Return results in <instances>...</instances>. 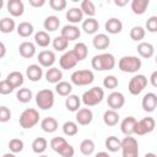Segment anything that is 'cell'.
<instances>
[{
  "label": "cell",
  "mask_w": 157,
  "mask_h": 157,
  "mask_svg": "<svg viewBox=\"0 0 157 157\" xmlns=\"http://www.w3.org/2000/svg\"><path fill=\"white\" fill-rule=\"evenodd\" d=\"M16 27L15 21L11 17H4L0 20V32L1 33H11Z\"/></svg>",
  "instance_id": "40"
},
{
  "label": "cell",
  "mask_w": 157,
  "mask_h": 157,
  "mask_svg": "<svg viewBox=\"0 0 157 157\" xmlns=\"http://www.w3.org/2000/svg\"><path fill=\"white\" fill-rule=\"evenodd\" d=\"M77 63H78V61H77V59L75 58V55H74V53H72L71 50L65 52V53L60 56V59H59L60 67L64 69V70H70V69L75 67Z\"/></svg>",
  "instance_id": "13"
},
{
  "label": "cell",
  "mask_w": 157,
  "mask_h": 157,
  "mask_svg": "<svg viewBox=\"0 0 157 157\" xmlns=\"http://www.w3.org/2000/svg\"><path fill=\"white\" fill-rule=\"evenodd\" d=\"M6 7H7L9 13L13 17H20L25 12V5L22 0H9Z\"/></svg>",
  "instance_id": "15"
},
{
  "label": "cell",
  "mask_w": 157,
  "mask_h": 157,
  "mask_svg": "<svg viewBox=\"0 0 157 157\" xmlns=\"http://www.w3.org/2000/svg\"><path fill=\"white\" fill-rule=\"evenodd\" d=\"M33 94H32V91L29 88H26V87H22L17 91L16 93V98L18 102L21 103H28L31 99H32Z\"/></svg>",
  "instance_id": "41"
},
{
  "label": "cell",
  "mask_w": 157,
  "mask_h": 157,
  "mask_svg": "<svg viewBox=\"0 0 157 157\" xmlns=\"http://www.w3.org/2000/svg\"><path fill=\"white\" fill-rule=\"evenodd\" d=\"M115 63H117L115 61V58L110 53L97 54L91 60L92 67L94 70H97V71H108V70H112V69H114Z\"/></svg>",
  "instance_id": "1"
},
{
  "label": "cell",
  "mask_w": 157,
  "mask_h": 157,
  "mask_svg": "<svg viewBox=\"0 0 157 157\" xmlns=\"http://www.w3.org/2000/svg\"><path fill=\"white\" fill-rule=\"evenodd\" d=\"M104 28L110 34H118L123 29V22L119 18H117V17H112V18H108L105 21Z\"/></svg>",
  "instance_id": "17"
},
{
  "label": "cell",
  "mask_w": 157,
  "mask_h": 157,
  "mask_svg": "<svg viewBox=\"0 0 157 157\" xmlns=\"http://www.w3.org/2000/svg\"><path fill=\"white\" fill-rule=\"evenodd\" d=\"M93 120V113L90 108H80L76 112V124L88 125Z\"/></svg>",
  "instance_id": "14"
},
{
  "label": "cell",
  "mask_w": 157,
  "mask_h": 157,
  "mask_svg": "<svg viewBox=\"0 0 157 157\" xmlns=\"http://www.w3.org/2000/svg\"><path fill=\"white\" fill-rule=\"evenodd\" d=\"M145 34H146V31L144 27L141 26H134L131 29H130V38L135 42H140L145 38Z\"/></svg>",
  "instance_id": "42"
},
{
  "label": "cell",
  "mask_w": 157,
  "mask_h": 157,
  "mask_svg": "<svg viewBox=\"0 0 157 157\" xmlns=\"http://www.w3.org/2000/svg\"><path fill=\"white\" fill-rule=\"evenodd\" d=\"M150 81H151V85H152L153 87H157V71H153V72L151 74Z\"/></svg>",
  "instance_id": "54"
},
{
  "label": "cell",
  "mask_w": 157,
  "mask_h": 157,
  "mask_svg": "<svg viewBox=\"0 0 157 157\" xmlns=\"http://www.w3.org/2000/svg\"><path fill=\"white\" fill-rule=\"evenodd\" d=\"M45 78H47V81L49 82V83H58V82H60L61 81V78H63V71L59 69V67H54V66H52V67H49L48 70H47V72H45Z\"/></svg>",
  "instance_id": "25"
},
{
  "label": "cell",
  "mask_w": 157,
  "mask_h": 157,
  "mask_svg": "<svg viewBox=\"0 0 157 157\" xmlns=\"http://www.w3.org/2000/svg\"><path fill=\"white\" fill-rule=\"evenodd\" d=\"M120 150L123 152V157H139V142L135 137H124L121 140Z\"/></svg>",
  "instance_id": "7"
},
{
  "label": "cell",
  "mask_w": 157,
  "mask_h": 157,
  "mask_svg": "<svg viewBox=\"0 0 157 157\" xmlns=\"http://www.w3.org/2000/svg\"><path fill=\"white\" fill-rule=\"evenodd\" d=\"M155 128H156L155 119L152 117H146V118H142L141 120L136 121L135 128H134V134H136L139 136H142V135L152 132L155 130Z\"/></svg>",
  "instance_id": "9"
},
{
  "label": "cell",
  "mask_w": 157,
  "mask_h": 157,
  "mask_svg": "<svg viewBox=\"0 0 157 157\" xmlns=\"http://www.w3.org/2000/svg\"><path fill=\"white\" fill-rule=\"evenodd\" d=\"M13 88H18L23 85V75L20 71H11L5 78Z\"/></svg>",
  "instance_id": "30"
},
{
  "label": "cell",
  "mask_w": 157,
  "mask_h": 157,
  "mask_svg": "<svg viewBox=\"0 0 157 157\" xmlns=\"http://www.w3.org/2000/svg\"><path fill=\"white\" fill-rule=\"evenodd\" d=\"M99 28V23L94 17H87L82 21V29L86 34H94Z\"/></svg>",
  "instance_id": "23"
},
{
  "label": "cell",
  "mask_w": 157,
  "mask_h": 157,
  "mask_svg": "<svg viewBox=\"0 0 157 157\" xmlns=\"http://www.w3.org/2000/svg\"><path fill=\"white\" fill-rule=\"evenodd\" d=\"M39 157H49V156H47V155H40Z\"/></svg>",
  "instance_id": "61"
},
{
  "label": "cell",
  "mask_w": 157,
  "mask_h": 157,
  "mask_svg": "<svg viewBox=\"0 0 157 157\" xmlns=\"http://www.w3.org/2000/svg\"><path fill=\"white\" fill-rule=\"evenodd\" d=\"M104 98V90L94 86L92 88H90L88 91L83 92L82 97H81V102L86 105V107H93L99 104Z\"/></svg>",
  "instance_id": "3"
},
{
  "label": "cell",
  "mask_w": 157,
  "mask_h": 157,
  "mask_svg": "<svg viewBox=\"0 0 157 157\" xmlns=\"http://www.w3.org/2000/svg\"><path fill=\"white\" fill-rule=\"evenodd\" d=\"M18 53L22 58L29 59V58L34 56V54H36V45L32 42H27V40L22 42L18 45Z\"/></svg>",
  "instance_id": "19"
},
{
  "label": "cell",
  "mask_w": 157,
  "mask_h": 157,
  "mask_svg": "<svg viewBox=\"0 0 157 157\" xmlns=\"http://www.w3.org/2000/svg\"><path fill=\"white\" fill-rule=\"evenodd\" d=\"M5 54H6V47H5V44L2 42H0V59L4 58Z\"/></svg>",
  "instance_id": "55"
},
{
  "label": "cell",
  "mask_w": 157,
  "mask_h": 157,
  "mask_svg": "<svg viewBox=\"0 0 157 157\" xmlns=\"http://www.w3.org/2000/svg\"><path fill=\"white\" fill-rule=\"evenodd\" d=\"M94 157H110L109 156V153L108 152H104V151H101V152H98V153H96V156Z\"/></svg>",
  "instance_id": "57"
},
{
  "label": "cell",
  "mask_w": 157,
  "mask_h": 157,
  "mask_svg": "<svg viewBox=\"0 0 157 157\" xmlns=\"http://www.w3.org/2000/svg\"><path fill=\"white\" fill-rule=\"evenodd\" d=\"M119 114L117 110H113V109H108L104 112L103 114V121L107 126H115L118 123H119Z\"/></svg>",
  "instance_id": "28"
},
{
  "label": "cell",
  "mask_w": 157,
  "mask_h": 157,
  "mask_svg": "<svg viewBox=\"0 0 157 157\" xmlns=\"http://www.w3.org/2000/svg\"><path fill=\"white\" fill-rule=\"evenodd\" d=\"M43 26H44V29H47L48 32H54L59 28L60 26V20L59 17L52 15V16H48L45 17L44 22H43Z\"/></svg>",
  "instance_id": "33"
},
{
  "label": "cell",
  "mask_w": 157,
  "mask_h": 157,
  "mask_svg": "<svg viewBox=\"0 0 157 157\" xmlns=\"http://www.w3.org/2000/svg\"><path fill=\"white\" fill-rule=\"evenodd\" d=\"M28 2L32 7H42L45 4V0H28Z\"/></svg>",
  "instance_id": "53"
},
{
  "label": "cell",
  "mask_w": 157,
  "mask_h": 157,
  "mask_svg": "<svg viewBox=\"0 0 157 157\" xmlns=\"http://www.w3.org/2000/svg\"><path fill=\"white\" fill-rule=\"evenodd\" d=\"M81 105V98L76 94H69L65 99V107L70 112H77Z\"/></svg>",
  "instance_id": "31"
},
{
  "label": "cell",
  "mask_w": 157,
  "mask_h": 157,
  "mask_svg": "<svg viewBox=\"0 0 157 157\" xmlns=\"http://www.w3.org/2000/svg\"><path fill=\"white\" fill-rule=\"evenodd\" d=\"M2 6H4V1H2V0H0V9H1Z\"/></svg>",
  "instance_id": "60"
},
{
  "label": "cell",
  "mask_w": 157,
  "mask_h": 157,
  "mask_svg": "<svg viewBox=\"0 0 157 157\" xmlns=\"http://www.w3.org/2000/svg\"><path fill=\"white\" fill-rule=\"evenodd\" d=\"M66 144H67V141H66L64 137H61V136H56V137H53V139L50 140V147H52V150L55 151L56 153H58Z\"/></svg>",
  "instance_id": "45"
},
{
  "label": "cell",
  "mask_w": 157,
  "mask_h": 157,
  "mask_svg": "<svg viewBox=\"0 0 157 157\" xmlns=\"http://www.w3.org/2000/svg\"><path fill=\"white\" fill-rule=\"evenodd\" d=\"M146 86H147V77L145 75L139 74L130 78L128 83V90L132 96H137L145 90Z\"/></svg>",
  "instance_id": "8"
},
{
  "label": "cell",
  "mask_w": 157,
  "mask_h": 157,
  "mask_svg": "<svg viewBox=\"0 0 157 157\" xmlns=\"http://www.w3.org/2000/svg\"><path fill=\"white\" fill-rule=\"evenodd\" d=\"M40 128L44 132L52 134V132L56 131V129H58V120L53 117H47L40 121Z\"/></svg>",
  "instance_id": "26"
},
{
  "label": "cell",
  "mask_w": 157,
  "mask_h": 157,
  "mask_svg": "<svg viewBox=\"0 0 157 157\" xmlns=\"http://www.w3.org/2000/svg\"><path fill=\"white\" fill-rule=\"evenodd\" d=\"M141 59L134 55H126L119 59L118 61V67L120 71L123 72H128V74H135L141 69Z\"/></svg>",
  "instance_id": "2"
},
{
  "label": "cell",
  "mask_w": 157,
  "mask_h": 157,
  "mask_svg": "<svg viewBox=\"0 0 157 157\" xmlns=\"http://www.w3.org/2000/svg\"><path fill=\"white\" fill-rule=\"evenodd\" d=\"M104 144H105V148L109 152H118L121 146V140H119L117 136H108Z\"/></svg>",
  "instance_id": "37"
},
{
  "label": "cell",
  "mask_w": 157,
  "mask_h": 157,
  "mask_svg": "<svg viewBox=\"0 0 157 157\" xmlns=\"http://www.w3.org/2000/svg\"><path fill=\"white\" fill-rule=\"evenodd\" d=\"M58 153H59L61 157H74V155H75V148H74L70 144H66Z\"/></svg>",
  "instance_id": "50"
},
{
  "label": "cell",
  "mask_w": 157,
  "mask_h": 157,
  "mask_svg": "<svg viewBox=\"0 0 157 157\" xmlns=\"http://www.w3.org/2000/svg\"><path fill=\"white\" fill-rule=\"evenodd\" d=\"M114 4H115L117 6H125V5L128 4V0H115Z\"/></svg>",
  "instance_id": "56"
},
{
  "label": "cell",
  "mask_w": 157,
  "mask_h": 157,
  "mask_svg": "<svg viewBox=\"0 0 157 157\" xmlns=\"http://www.w3.org/2000/svg\"><path fill=\"white\" fill-rule=\"evenodd\" d=\"M70 80L76 86H87L94 81V74L91 70H76L71 74Z\"/></svg>",
  "instance_id": "6"
},
{
  "label": "cell",
  "mask_w": 157,
  "mask_h": 157,
  "mask_svg": "<svg viewBox=\"0 0 157 157\" xmlns=\"http://www.w3.org/2000/svg\"><path fill=\"white\" fill-rule=\"evenodd\" d=\"M26 75L32 82H37L42 78L43 76V69L38 64H32L26 69Z\"/></svg>",
  "instance_id": "18"
},
{
  "label": "cell",
  "mask_w": 157,
  "mask_h": 157,
  "mask_svg": "<svg viewBox=\"0 0 157 157\" xmlns=\"http://www.w3.org/2000/svg\"><path fill=\"white\" fill-rule=\"evenodd\" d=\"M150 1L148 0H132L131 1V11L135 15H142L145 13L146 9L148 7Z\"/></svg>",
  "instance_id": "32"
},
{
  "label": "cell",
  "mask_w": 157,
  "mask_h": 157,
  "mask_svg": "<svg viewBox=\"0 0 157 157\" xmlns=\"http://www.w3.org/2000/svg\"><path fill=\"white\" fill-rule=\"evenodd\" d=\"M107 103L109 105L110 109L113 110H118L120 108L124 107L125 104V97L121 92H112L108 94V98H107Z\"/></svg>",
  "instance_id": "10"
},
{
  "label": "cell",
  "mask_w": 157,
  "mask_h": 157,
  "mask_svg": "<svg viewBox=\"0 0 157 157\" xmlns=\"http://www.w3.org/2000/svg\"><path fill=\"white\" fill-rule=\"evenodd\" d=\"M55 91L59 96L63 97H67L69 94H71L72 92V85L67 81H60L55 85Z\"/></svg>",
  "instance_id": "34"
},
{
  "label": "cell",
  "mask_w": 157,
  "mask_h": 157,
  "mask_svg": "<svg viewBox=\"0 0 157 157\" xmlns=\"http://www.w3.org/2000/svg\"><path fill=\"white\" fill-rule=\"evenodd\" d=\"M16 31H17V34H18L20 37L27 38V37H29V36L33 33L34 28H33V25H32V23H29V22H27V21H23V22H20V23L17 25Z\"/></svg>",
  "instance_id": "29"
},
{
  "label": "cell",
  "mask_w": 157,
  "mask_h": 157,
  "mask_svg": "<svg viewBox=\"0 0 157 157\" xmlns=\"http://www.w3.org/2000/svg\"><path fill=\"white\" fill-rule=\"evenodd\" d=\"M52 45H53V48H54L56 52H64V50L67 48L69 42H67V40H66L64 37L58 36V37H55V38L53 39Z\"/></svg>",
  "instance_id": "44"
},
{
  "label": "cell",
  "mask_w": 157,
  "mask_h": 157,
  "mask_svg": "<svg viewBox=\"0 0 157 157\" xmlns=\"http://www.w3.org/2000/svg\"><path fill=\"white\" fill-rule=\"evenodd\" d=\"M146 29L151 33L157 32V16H151L146 21Z\"/></svg>",
  "instance_id": "51"
},
{
  "label": "cell",
  "mask_w": 157,
  "mask_h": 157,
  "mask_svg": "<svg viewBox=\"0 0 157 157\" xmlns=\"http://www.w3.org/2000/svg\"><path fill=\"white\" fill-rule=\"evenodd\" d=\"M71 52L74 53V55H75V58L77 59V61H82V60L86 59L87 55H88V48H87V45H86L85 43H82V42L76 43V44L74 45V49H72Z\"/></svg>",
  "instance_id": "27"
},
{
  "label": "cell",
  "mask_w": 157,
  "mask_h": 157,
  "mask_svg": "<svg viewBox=\"0 0 157 157\" xmlns=\"http://www.w3.org/2000/svg\"><path fill=\"white\" fill-rule=\"evenodd\" d=\"M0 77H1V71H0Z\"/></svg>",
  "instance_id": "62"
},
{
  "label": "cell",
  "mask_w": 157,
  "mask_h": 157,
  "mask_svg": "<svg viewBox=\"0 0 157 157\" xmlns=\"http://www.w3.org/2000/svg\"><path fill=\"white\" fill-rule=\"evenodd\" d=\"M9 150L12 152V153H18L23 150V141L21 139H17V137H13L9 141Z\"/></svg>",
  "instance_id": "46"
},
{
  "label": "cell",
  "mask_w": 157,
  "mask_h": 157,
  "mask_svg": "<svg viewBox=\"0 0 157 157\" xmlns=\"http://www.w3.org/2000/svg\"><path fill=\"white\" fill-rule=\"evenodd\" d=\"M47 147H48V141L44 137H36L32 142V150L34 153L40 155L47 150Z\"/></svg>",
  "instance_id": "36"
},
{
  "label": "cell",
  "mask_w": 157,
  "mask_h": 157,
  "mask_svg": "<svg viewBox=\"0 0 157 157\" xmlns=\"http://www.w3.org/2000/svg\"><path fill=\"white\" fill-rule=\"evenodd\" d=\"M119 85L118 82V78L114 76V75H108L103 78V86L104 88H108V90H114L117 88Z\"/></svg>",
  "instance_id": "47"
},
{
  "label": "cell",
  "mask_w": 157,
  "mask_h": 157,
  "mask_svg": "<svg viewBox=\"0 0 157 157\" xmlns=\"http://www.w3.org/2000/svg\"><path fill=\"white\" fill-rule=\"evenodd\" d=\"M137 53L144 59H150L155 54V47L148 42H141L137 44Z\"/></svg>",
  "instance_id": "20"
},
{
  "label": "cell",
  "mask_w": 157,
  "mask_h": 157,
  "mask_svg": "<svg viewBox=\"0 0 157 157\" xmlns=\"http://www.w3.org/2000/svg\"><path fill=\"white\" fill-rule=\"evenodd\" d=\"M55 54L52 50H42L37 55V60L39 63V66L43 67H52L55 63Z\"/></svg>",
  "instance_id": "11"
},
{
  "label": "cell",
  "mask_w": 157,
  "mask_h": 157,
  "mask_svg": "<svg viewBox=\"0 0 157 157\" xmlns=\"http://www.w3.org/2000/svg\"><path fill=\"white\" fill-rule=\"evenodd\" d=\"M55 102V97H54V92L49 88H44L40 90L37 94H36V104L38 105V108L47 110L50 109L54 105Z\"/></svg>",
  "instance_id": "5"
},
{
  "label": "cell",
  "mask_w": 157,
  "mask_h": 157,
  "mask_svg": "<svg viewBox=\"0 0 157 157\" xmlns=\"http://www.w3.org/2000/svg\"><path fill=\"white\" fill-rule=\"evenodd\" d=\"M63 131L66 136H75L78 132V125L75 121H65L63 125Z\"/></svg>",
  "instance_id": "43"
},
{
  "label": "cell",
  "mask_w": 157,
  "mask_h": 157,
  "mask_svg": "<svg viewBox=\"0 0 157 157\" xmlns=\"http://www.w3.org/2000/svg\"><path fill=\"white\" fill-rule=\"evenodd\" d=\"M13 90H15V88H13L6 80H1V81H0V94H4V96L10 94Z\"/></svg>",
  "instance_id": "52"
},
{
  "label": "cell",
  "mask_w": 157,
  "mask_h": 157,
  "mask_svg": "<svg viewBox=\"0 0 157 157\" xmlns=\"http://www.w3.org/2000/svg\"><path fill=\"white\" fill-rule=\"evenodd\" d=\"M141 105H142V109L145 112H153L157 107V94L153 93V92H148L142 98V102H141Z\"/></svg>",
  "instance_id": "16"
},
{
  "label": "cell",
  "mask_w": 157,
  "mask_h": 157,
  "mask_svg": "<svg viewBox=\"0 0 157 157\" xmlns=\"http://www.w3.org/2000/svg\"><path fill=\"white\" fill-rule=\"evenodd\" d=\"M145 157H157V156H156L153 152H148V153L145 155Z\"/></svg>",
  "instance_id": "59"
},
{
  "label": "cell",
  "mask_w": 157,
  "mask_h": 157,
  "mask_svg": "<svg viewBox=\"0 0 157 157\" xmlns=\"http://www.w3.org/2000/svg\"><path fill=\"white\" fill-rule=\"evenodd\" d=\"M60 36L64 37L67 42H70V40H76V39L80 38L81 31H80V28H78L77 26H75V25H66V26L63 27Z\"/></svg>",
  "instance_id": "12"
},
{
  "label": "cell",
  "mask_w": 157,
  "mask_h": 157,
  "mask_svg": "<svg viewBox=\"0 0 157 157\" xmlns=\"http://www.w3.org/2000/svg\"><path fill=\"white\" fill-rule=\"evenodd\" d=\"M94 142L91 139H85L80 144V152L83 156H91L94 152Z\"/></svg>",
  "instance_id": "38"
},
{
  "label": "cell",
  "mask_w": 157,
  "mask_h": 157,
  "mask_svg": "<svg viewBox=\"0 0 157 157\" xmlns=\"http://www.w3.org/2000/svg\"><path fill=\"white\" fill-rule=\"evenodd\" d=\"M18 123L23 129H32L33 126H36L39 123V113H38V110L34 109V108L25 109L20 115Z\"/></svg>",
  "instance_id": "4"
},
{
  "label": "cell",
  "mask_w": 157,
  "mask_h": 157,
  "mask_svg": "<svg viewBox=\"0 0 157 157\" xmlns=\"http://www.w3.org/2000/svg\"><path fill=\"white\" fill-rule=\"evenodd\" d=\"M66 5V0H49V6L55 11H63Z\"/></svg>",
  "instance_id": "48"
},
{
  "label": "cell",
  "mask_w": 157,
  "mask_h": 157,
  "mask_svg": "<svg viewBox=\"0 0 157 157\" xmlns=\"http://www.w3.org/2000/svg\"><path fill=\"white\" fill-rule=\"evenodd\" d=\"M11 119V110L6 105H0V123H7Z\"/></svg>",
  "instance_id": "49"
},
{
  "label": "cell",
  "mask_w": 157,
  "mask_h": 157,
  "mask_svg": "<svg viewBox=\"0 0 157 157\" xmlns=\"http://www.w3.org/2000/svg\"><path fill=\"white\" fill-rule=\"evenodd\" d=\"M136 119L134 117H126L125 119H123V121L120 123V130L124 135L126 136H131L134 134V128L136 124Z\"/></svg>",
  "instance_id": "22"
},
{
  "label": "cell",
  "mask_w": 157,
  "mask_h": 157,
  "mask_svg": "<svg viewBox=\"0 0 157 157\" xmlns=\"http://www.w3.org/2000/svg\"><path fill=\"white\" fill-rule=\"evenodd\" d=\"M2 157H16V156H15V153H12V152H7V153H4Z\"/></svg>",
  "instance_id": "58"
},
{
  "label": "cell",
  "mask_w": 157,
  "mask_h": 157,
  "mask_svg": "<svg viewBox=\"0 0 157 157\" xmlns=\"http://www.w3.org/2000/svg\"><path fill=\"white\" fill-rule=\"evenodd\" d=\"M34 42H36L37 45H39L42 48H45L50 44V37H49L47 31H39L34 34Z\"/></svg>",
  "instance_id": "35"
},
{
  "label": "cell",
  "mask_w": 157,
  "mask_h": 157,
  "mask_svg": "<svg viewBox=\"0 0 157 157\" xmlns=\"http://www.w3.org/2000/svg\"><path fill=\"white\" fill-rule=\"evenodd\" d=\"M92 44L96 49H99V50H103V49H107L110 44V39L107 34L104 33H98L93 37L92 39Z\"/></svg>",
  "instance_id": "21"
},
{
  "label": "cell",
  "mask_w": 157,
  "mask_h": 157,
  "mask_svg": "<svg viewBox=\"0 0 157 157\" xmlns=\"http://www.w3.org/2000/svg\"><path fill=\"white\" fill-rule=\"evenodd\" d=\"M66 20L72 23V25H76L78 22H82L83 21V13L82 11L80 10V7H71L70 10L66 11Z\"/></svg>",
  "instance_id": "24"
},
{
  "label": "cell",
  "mask_w": 157,
  "mask_h": 157,
  "mask_svg": "<svg viewBox=\"0 0 157 157\" xmlns=\"http://www.w3.org/2000/svg\"><path fill=\"white\" fill-rule=\"evenodd\" d=\"M80 10L82 11L83 15H86L88 17H93L96 15V6H94L93 1H91V0H83L80 5Z\"/></svg>",
  "instance_id": "39"
}]
</instances>
